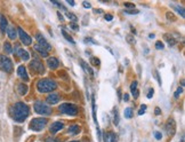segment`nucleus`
Wrapping results in <instances>:
<instances>
[{
	"instance_id": "nucleus-36",
	"label": "nucleus",
	"mask_w": 185,
	"mask_h": 142,
	"mask_svg": "<svg viewBox=\"0 0 185 142\" xmlns=\"http://www.w3.org/2000/svg\"><path fill=\"white\" fill-rule=\"evenodd\" d=\"M125 13H127V14H138L139 12L137 9H126Z\"/></svg>"
},
{
	"instance_id": "nucleus-4",
	"label": "nucleus",
	"mask_w": 185,
	"mask_h": 142,
	"mask_svg": "<svg viewBox=\"0 0 185 142\" xmlns=\"http://www.w3.org/2000/svg\"><path fill=\"white\" fill-rule=\"evenodd\" d=\"M34 110L39 115H44V116H49L52 113V108L49 106H47L45 102H41V101H37L34 103Z\"/></svg>"
},
{
	"instance_id": "nucleus-52",
	"label": "nucleus",
	"mask_w": 185,
	"mask_h": 142,
	"mask_svg": "<svg viewBox=\"0 0 185 142\" xmlns=\"http://www.w3.org/2000/svg\"><path fill=\"white\" fill-rule=\"evenodd\" d=\"M95 13H98V14H101V13H102V11H101V9H96V11H95Z\"/></svg>"
},
{
	"instance_id": "nucleus-50",
	"label": "nucleus",
	"mask_w": 185,
	"mask_h": 142,
	"mask_svg": "<svg viewBox=\"0 0 185 142\" xmlns=\"http://www.w3.org/2000/svg\"><path fill=\"white\" fill-rule=\"evenodd\" d=\"M57 15H58V17H59V20H61V21H63V16L61 15V13H57Z\"/></svg>"
},
{
	"instance_id": "nucleus-35",
	"label": "nucleus",
	"mask_w": 185,
	"mask_h": 142,
	"mask_svg": "<svg viewBox=\"0 0 185 142\" xmlns=\"http://www.w3.org/2000/svg\"><path fill=\"white\" fill-rule=\"evenodd\" d=\"M52 3H53L54 5H56V6H58L59 8H62L63 11H66V9H65V7H64V6L62 5V4H59V3H57V1H56V0H52Z\"/></svg>"
},
{
	"instance_id": "nucleus-37",
	"label": "nucleus",
	"mask_w": 185,
	"mask_h": 142,
	"mask_svg": "<svg viewBox=\"0 0 185 142\" xmlns=\"http://www.w3.org/2000/svg\"><path fill=\"white\" fill-rule=\"evenodd\" d=\"M127 41H128L129 44H135V39L133 38L131 35H128V36H127Z\"/></svg>"
},
{
	"instance_id": "nucleus-23",
	"label": "nucleus",
	"mask_w": 185,
	"mask_h": 142,
	"mask_svg": "<svg viewBox=\"0 0 185 142\" xmlns=\"http://www.w3.org/2000/svg\"><path fill=\"white\" fill-rule=\"evenodd\" d=\"M4 49H5V52H6V53H8V54L13 52L12 45H11L9 42H5V44H4Z\"/></svg>"
},
{
	"instance_id": "nucleus-42",
	"label": "nucleus",
	"mask_w": 185,
	"mask_h": 142,
	"mask_svg": "<svg viewBox=\"0 0 185 142\" xmlns=\"http://www.w3.org/2000/svg\"><path fill=\"white\" fill-rule=\"evenodd\" d=\"M138 93H139V92H138V90H136V91H134V92L131 93V94H133V96H134V99H137V98H138Z\"/></svg>"
},
{
	"instance_id": "nucleus-44",
	"label": "nucleus",
	"mask_w": 185,
	"mask_h": 142,
	"mask_svg": "<svg viewBox=\"0 0 185 142\" xmlns=\"http://www.w3.org/2000/svg\"><path fill=\"white\" fill-rule=\"evenodd\" d=\"M82 5H83V7H85V8H90V7H91V6H90V4H89V3H87V1H83V4H82Z\"/></svg>"
},
{
	"instance_id": "nucleus-9",
	"label": "nucleus",
	"mask_w": 185,
	"mask_h": 142,
	"mask_svg": "<svg viewBox=\"0 0 185 142\" xmlns=\"http://www.w3.org/2000/svg\"><path fill=\"white\" fill-rule=\"evenodd\" d=\"M166 132L169 136H174L176 133V123L172 118H169L168 121L166 123Z\"/></svg>"
},
{
	"instance_id": "nucleus-29",
	"label": "nucleus",
	"mask_w": 185,
	"mask_h": 142,
	"mask_svg": "<svg viewBox=\"0 0 185 142\" xmlns=\"http://www.w3.org/2000/svg\"><path fill=\"white\" fill-rule=\"evenodd\" d=\"M113 123H114V125L119 124V112H118L117 109L114 110V120H113Z\"/></svg>"
},
{
	"instance_id": "nucleus-26",
	"label": "nucleus",
	"mask_w": 185,
	"mask_h": 142,
	"mask_svg": "<svg viewBox=\"0 0 185 142\" xmlns=\"http://www.w3.org/2000/svg\"><path fill=\"white\" fill-rule=\"evenodd\" d=\"M66 16H67V19H70L72 22H77V21H78V17H77L73 13H69V12H66Z\"/></svg>"
},
{
	"instance_id": "nucleus-28",
	"label": "nucleus",
	"mask_w": 185,
	"mask_h": 142,
	"mask_svg": "<svg viewBox=\"0 0 185 142\" xmlns=\"http://www.w3.org/2000/svg\"><path fill=\"white\" fill-rule=\"evenodd\" d=\"M166 16H167V19H168L169 21H172V22L176 21V16H175L172 13H170V12H168V13L166 14Z\"/></svg>"
},
{
	"instance_id": "nucleus-39",
	"label": "nucleus",
	"mask_w": 185,
	"mask_h": 142,
	"mask_svg": "<svg viewBox=\"0 0 185 142\" xmlns=\"http://www.w3.org/2000/svg\"><path fill=\"white\" fill-rule=\"evenodd\" d=\"M112 19H113V16H112L111 14H106V15H105V20H106L108 22H110V21H112Z\"/></svg>"
},
{
	"instance_id": "nucleus-6",
	"label": "nucleus",
	"mask_w": 185,
	"mask_h": 142,
	"mask_svg": "<svg viewBox=\"0 0 185 142\" xmlns=\"http://www.w3.org/2000/svg\"><path fill=\"white\" fill-rule=\"evenodd\" d=\"M59 111L69 116H75L78 113V107L72 103H63L59 106Z\"/></svg>"
},
{
	"instance_id": "nucleus-46",
	"label": "nucleus",
	"mask_w": 185,
	"mask_h": 142,
	"mask_svg": "<svg viewBox=\"0 0 185 142\" xmlns=\"http://www.w3.org/2000/svg\"><path fill=\"white\" fill-rule=\"evenodd\" d=\"M124 100H125L126 102H127V101L129 100V95H128L127 93H125V94H124Z\"/></svg>"
},
{
	"instance_id": "nucleus-14",
	"label": "nucleus",
	"mask_w": 185,
	"mask_h": 142,
	"mask_svg": "<svg viewBox=\"0 0 185 142\" xmlns=\"http://www.w3.org/2000/svg\"><path fill=\"white\" fill-rule=\"evenodd\" d=\"M47 102L49 104H56L57 102H59V95L56 93H52L47 96Z\"/></svg>"
},
{
	"instance_id": "nucleus-22",
	"label": "nucleus",
	"mask_w": 185,
	"mask_h": 142,
	"mask_svg": "<svg viewBox=\"0 0 185 142\" xmlns=\"http://www.w3.org/2000/svg\"><path fill=\"white\" fill-rule=\"evenodd\" d=\"M81 64H82V68H83V69L87 71V72H89V74H90V76H94V72H92V70H91V69L88 66V64H87L86 62L81 61Z\"/></svg>"
},
{
	"instance_id": "nucleus-54",
	"label": "nucleus",
	"mask_w": 185,
	"mask_h": 142,
	"mask_svg": "<svg viewBox=\"0 0 185 142\" xmlns=\"http://www.w3.org/2000/svg\"><path fill=\"white\" fill-rule=\"evenodd\" d=\"M70 142H78V141H70Z\"/></svg>"
},
{
	"instance_id": "nucleus-32",
	"label": "nucleus",
	"mask_w": 185,
	"mask_h": 142,
	"mask_svg": "<svg viewBox=\"0 0 185 142\" xmlns=\"http://www.w3.org/2000/svg\"><path fill=\"white\" fill-rule=\"evenodd\" d=\"M136 90H137V82H133L131 85H130V92L133 93V92L136 91Z\"/></svg>"
},
{
	"instance_id": "nucleus-15",
	"label": "nucleus",
	"mask_w": 185,
	"mask_h": 142,
	"mask_svg": "<svg viewBox=\"0 0 185 142\" xmlns=\"http://www.w3.org/2000/svg\"><path fill=\"white\" fill-rule=\"evenodd\" d=\"M47 64H48V66L50 68V69H57V66L59 65V63H58V60L57 58H55V57H49L48 60H47Z\"/></svg>"
},
{
	"instance_id": "nucleus-3",
	"label": "nucleus",
	"mask_w": 185,
	"mask_h": 142,
	"mask_svg": "<svg viewBox=\"0 0 185 142\" xmlns=\"http://www.w3.org/2000/svg\"><path fill=\"white\" fill-rule=\"evenodd\" d=\"M47 121H48V120H47L46 118H34V119L31 120L29 127H30V129H32V131L40 132V131H42V129L46 127Z\"/></svg>"
},
{
	"instance_id": "nucleus-48",
	"label": "nucleus",
	"mask_w": 185,
	"mask_h": 142,
	"mask_svg": "<svg viewBox=\"0 0 185 142\" xmlns=\"http://www.w3.org/2000/svg\"><path fill=\"white\" fill-rule=\"evenodd\" d=\"M67 4L71 5V6H74V1H73V0H67Z\"/></svg>"
},
{
	"instance_id": "nucleus-21",
	"label": "nucleus",
	"mask_w": 185,
	"mask_h": 142,
	"mask_svg": "<svg viewBox=\"0 0 185 142\" xmlns=\"http://www.w3.org/2000/svg\"><path fill=\"white\" fill-rule=\"evenodd\" d=\"M165 40L168 42L169 46H174V45H176V40H175L170 35H165Z\"/></svg>"
},
{
	"instance_id": "nucleus-2",
	"label": "nucleus",
	"mask_w": 185,
	"mask_h": 142,
	"mask_svg": "<svg viewBox=\"0 0 185 142\" xmlns=\"http://www.w3.org/2000/svg\"><path fill=\"white\" fill-rule=\"evenodd\" d=\"M57 87V84L52 80V79H48V78H45V79H41L38 82L37 84V90L40 92V93H48V92H52V91H55Z\"/></svg>"
},
{
	"instance_id": "nucleus-12",
	"label": "nucleus",
	"mask_w": 185,
	"mask_h": 142,
	"mask_svg": "<svg viewBox=\"0 0 185 142\" xmlns=\"http://www.w3.org/2000/svg\"><path fill=\"white\" fill-rule=\"evenodd\" d=\"M17 75L24 80V82H28L29 80V76H28V72H26V69L24 65H20L18 69H17Z\"/></svg>"
},
{
	"instance_id": "nucleus-17",
	"label": "nucleus",
	"mask_w": 185,
	"mask_h": 142,
	"mask_svg": "<svg viewBox=\"0 0 185 142\" xmlns=\"http://www.w3.org/2000/svg\"><path fill=\"white\" fill-rule=\"evenodd\" d=\"M6 30H7V20L5 16H1V20H0V31L5 33Z\"/></svg>"
},
{
	"instance_id": "nucleus-24",
	"label": "nucleus",
	"mask_w": 185,
	"mask_h": 142,
	"mask_svg": "<svg viewBox=\"0 0 185 142\" xmlns=\"http://www.w3.org/2000/svg\"><path fill=\"white\" fill-rule=\"evenodd\" d=\"M125 117L126 118H131L133 117V109L131 108H126L125 109Z\"/></svg>"
},
{
	"instance_id": "nucleus-45",
	"label": "nucleus",
	"mask_w": 185,
	"mask_h": 142,
	"mask_svg": "<svg viewBox=\"0 0 185 142\" xmlns=\"http://www.w3.org/2000/svg\"><path fill=\"white\" fill-rule=\"evenodd\" d=\"M85 41H86V42H88V41H89V42H92V44H97L96 41H94V40H92L91 38H87V39H86Z\"/></svg>"
},
{
	"instance_id": "nucleus-30",
	"label": "nucleus",
	"mask_w": 185,
	"mask_h": 142,
	"mask_svg": "<svg viewBox=\"0 0 185 142\" xmlns=\"http://www.w3.org/2000/svg\"><path fill=\"white\" fill-rule=\"evenodd\" d=\"M174 8H176V9H177V12H178V13L180 14V16H182V17H184V16H185L184 9H183L182 7H179V6H174Z\"/></svg>"
},
{
	"instance_id": "nucleus-19",
	"label": "nucleus",
	"mask_w": 185,
	"mask_h": 142,
	"mask_svg": "<svg viewBox=\"0 0 185 142\" xmlns=\"http://www.w3.org/2000/svg\"><path fill=\"white\" fill-rule=\"evenodd\" d=\"M34 49H36L42 57H47V56H48V52H47L46 49H44L42 47H40L39 45H34Z\"/></svg>"
},
{
	"instance_id": "nucleus-25",
	"label": "nucleus",
	"mask_w": 185,
	"mask_h": 142,
	"mask_svg": "<svg viewBox=\"0 0 185 142\" xmlns=\"http://www.w3.org/2000/svg\"><path fill=\"white\" fill-rule=\"evenodd\" d=\"M62 35L64 36V38H65V39H66L67 41H70L71 44H74V40H73V39L71 38V36H69V35L66 33V31H65V30H62Z\"/></svg>"
},
{
	"instance_id": "nucleus-31",
	"label": "nucleus",
	"mask_w": 185,
	"mask_h": 142,
	"mask_svg": "<svg viewBox=\"0 0 185 142\" xmlns=\"http://www.w3.org/2000/svg\"><path fill=\"white\" fill-rule=\"evenodd\" d=\"M155 47H157V49H163V48H165L162 41H157V42H155Z\"/></svg>"
},
{
	"instance_id": "nucleus-47",
	"label": "nucleus",
	"mask_w": 185,
	"mask_h": 142,
	"mask_svg": "<svg viewBox=\"0 0 185 142\" xmlns=\"http://www.w3.org/2000/svg\"><path fill=\"white\" fill-rule=\"evenodd\" d=\"M104 142H109V135L104 134Z\"/></svg>"
},
{
	"instance_id": "nucleus-38",
	"label": "nucleus",
	"mask_w": 185,
	"mask_h": 142,
	"mask_svg": "<svg viewBox=\"0 0 185 142\" xmlns=\"http://www.w3.org/2000/svg\"><path fill=\"white\" fill-rule=\"evenodd\" d=\"M154 136H155L157 140H161V137H162L161 133H159V132H154Z\"/></svg>"
},
{
	"instance_id": "nucleus-18",
	"label": "nucleus",
	"mask_w": 185,
	"mask_h": 142,
	"mask_svg": "<svg viewBox=\"0 0 185 142\" xmlns=\"http://www.w3.org/2000/svg\"><path fill=\"white\" fill-rule=\"evenodd\" d=\"M17 92L20 93V95H25L28 93V86L25 84H18L17 86Z\"/></svg>"
},
{
	"instance_id": "nucleus-41",
	"label": "nucleus",
	"mask_w": 185,
	"mask_h": 142,
	"mask_svg": "<svg viewBox=\"0 0 185 142\" xmlns=\"http://www.w3.org/2000/svg\"><path fill=\"white\" fill-rule=\"evenodd\" d=\"M125 7H128V8L130 7V8H133V9H134V8H135V5H134V4H129V3H126V4H125Z\"/></svg>"
},
{
	"instance_id": "nucleus-16",
	"label": "nucleus",
	"mask_w": 185,
	"mask_h": 142,
	"mask_svg": "<svg viewBox=\"0 0 185 142\" xmlns=\"http://www.w3.org/2000/svg\"><path fill=\"white\" fill-rule=\"evenodd\" d=\"M7 35H8V37H9V39H12V40H14V39H16V36H17V32H16V29L15 28H13V27H7Z\"/></svg>"
},
{
	"instance_id": "nucleus-10",
	"label": "nucleus",
	"mask_w": 185,
	"mask_h": 142,
	"mask_svg": "<svg viewBox=\"0 0 185 142\" xmlns=\"http://www.w3.org/2000/svg\"><path fill=\"white\" fill-rule=\"evenodd\" d=\"M18 36H20V39H21V41L24 44V45H26V46H29V45H31V42H32V38L23 30V29H21V28H18Z\"/></svg>"
},
{
	"instance_id": "nucleus-40",
	"label": "nucleus",
	"mask_w": 185,
	"mask_h": 142,
	"mask_svg": "<svg viewBox=\"0 0 185 142\" xmlns=\"http://www.w3.org/2000/svg\"><path fill=\"white\" fill-rule=\"evenodd\" d=\"M153 93H154V91H153V88H151V90L149 91V94H147V99H151V98L153 96Z\"/></svg>"
},
{
	"instance_id": "nucleus-33",
	"label": "nucleus",
	"mask_w": 185,
	"mask_h": 142,
	"mask_svg": "<svg viewBox=\"0 0 185 142\" xmlns=\"http://www.w3.org/2000/svg\"><path fill=\"white\" fill-rule=\"evenodd\" d=\"M145 110H146V106H145V104H142L141 108H139V110H138V115L145 113Z\"/></svg>"
},
{
	"instance_id": "nucleus-34",
	"label": "nucleus",
	"mask_w": 185,
	"mask_h": 142,
	"mask_svg": "<svg viewBox=\"0 0 185 142\" xmlns=\"http://www.w3.org/2000/svg\"><path fill=\"white\" fill-rule=\"evenodd\" d=\"M182 93H183V88H182V87H178V88L176 90V92H175V98L177 99Z\"/></svg>"
},
{
	"instance_id": "nucleus-20",
	"label": "nucleus",
	"mask_w": 185,
	"mask_h": 142,
	"mask_svg": "<svg viewBox=\"0 0 185 142\" xmlns=\"http://www.w3.org/2000/svg\"><path fill=\"white\" fill-rule=\"evenodd\" d=\"M80 132V126L79 125H72L69 127V133L72 134V135H75Z\"/></svg>"
},
{
	"instance_id": "nucleus-8",
	"label": "nucleus",
	"mask_w": 185,
	"mask_h": 142,
	"mask_svg": "<svg viewBox=\"0 0 185 142\" xmlns=\"http://www.w3.org/2000/svg\"><path fill=\"white\" fill-rule=\"evenodd\" d=\"M36 39H37V41H38V44H37V45H39L40 47H42V48H44V49H46L47 52L52 49V46L49 45V42H48V41L45 39V37H44L41 33H39V32H38V33L36 35Z\"/></svg>"
},
{
	"instance_id": "nucleus-51",
	"label": "nucleus",
	"mask_w": 185,
	"mask_h": 142,
	"mask_svg": "<svg viewBox=\"0 0 185 142\" xmlns=\"http://www.w3.org/2000/svg\"><path fill=\"white\" fill-rule=\"evenodd\" d=\"M46 142H56V141H54L53 139H52V140H50V139H47V140H46Z\"/></svg>"
},
{
	"instance_id": "nucleus-1",
	"label": "nucleus",
	"mask_w": 185,
	"mask_h": 142,
	"mask_svg": "<svg viewBox=\"0 0 185 142\" xmlns=\"http://www.w3.org/2000/svg\"><path fill=\"white\" fill-rule=\"evenodd\" d=\"M30 115V109L29 107L23 103V102H16L14 106H13V109H12V116L14 118L15 121L17 123H22Z\"/></svg>"
},
{
	"instance_id": "nucleus-7",
	"label": "nucleus",
	"mask_w": 185,
	"mask_h": 142,
	"mask_svg": "<svg viewBox=\"0 0 185 142\" xmlns=\"http://www.w3.org/2000/svg\"><path fill=\"white\" fill-rule=\"evenodd\" d=\"M30 69L33 71V72L39 74V75H41V74L45 72V66H44V64H42L38 58L31 61V63H30Z\"/></svg>"
},
{
	"instance_id": "nucleus-11",
	"label": "nucleus",
	"mask_w": 185,
	"mask_h": 142,
	"mask_svg": "<svg viewBox=\"0 0 185 142\" xmlns=\"http://www.w3.org/2000/svg\"><path fill=\"white\" fill-rule=\"evenodd\" d=\"M15 52L17 53V55L23 60V61H28L29 58H30V55H29V53L26 52V50H24V49H22V48H20V46L18 45H16L15 46Z\"/></svg>"
},
{
	"instance_id": "nucleus-53",
	"label": "nucleus",
	"mask_w": 185,
	"mask_h": 142,
	"mask_svg": "<svg viewBox=\"0 0 185 142\" xmlns=\"http://www.w3.org/2000/svg\"><path fill=\"white\" fill-rule=\"evenodd\" d=\"M149 37H150V38H151V39H152V38H154V35H152V33H151V35H150V36H149Z\"/></svg>"
},
{
	"instance_id": "nucleus-13",
	"label": "nucleus",
	"mask_w": 185,
	"mask_h": 142,
	"mask_svg": "<svg viewBox=\"0 0 185 142\" xmlns=\"http://www.w3.org/2000/svg\"><path fill=\"white\" fill-rule=\"evenodd\" d=\"M63 127H64L63 123H61V121H55V123H53V124L50 125L49 131H50L52 134H55V133H57L58 131H61Z\"/></svg>"
},
{
	"instance_id": "nucleus-49",
	"label": "nucleus",
	"mask_w": 185,
	"mask_h": 142,
	"mask_svg": "<svg viewBox=\"0 0 185 142\" xmlns=\"http://www.w3.org/2000/svg\"><path fill=\"white\" fill-rule=\"evenodd\" d=\"M160 113H161L160 109H159V108H155V115H160Z\"/></svg>"
},
{
	"instance_id": "nucleus-5",
	"label": "nucleus",
	"mask_w": 185,
	"mask_h": 142,
	"mask_svg": "<svg viewBox=\"0 0 185 142\" xmlns=\"http://www.w3.org/2000/svg\"><path fill=\"white\" fill-rule=\"evenodd\" d=\"M0 69L7 74H11L13 71V62L8 56L0 55Z\"/></svg>"
},
{
	"instance_id": "nucleus-27",
	"label": "nucleus",
	"mask_w": 185,
	"mask_h": 142,
	"mask_svg": "<svg viewBox=\"0 0 185 142\" xmlns=\"http://www.w3.org/2000/svg\"><path fill=\"white\" fill-rule=\"evenodd\" d=\"M90 63H91L92 65H95V66H98V65L101 64L100 60H98V58H96V57H91V58H90Z\"/></svg>"
},
{
	"instance_id": "nucleus-43",
	"label": "nucleus",
	"mask_w": 185,
	"mask_h": 142,
	"mask_svg": "<svg viewBox=\"0 0 185 142\" xmlns=\"http://www.w3.org/2000/svg\"><path fill=\"white\" fill-rule=\"evenodd\" d=\"M70 27H71V28H73V30H79V27H78L75 23H71V24H70Z\"/></svg>"
}]
</instances>
